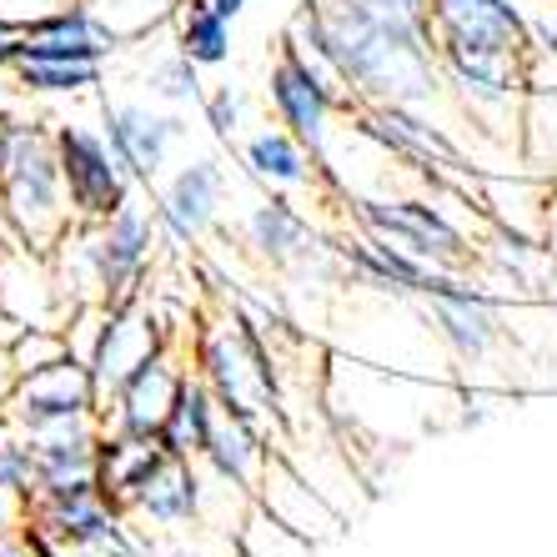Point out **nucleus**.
I'll return each mask as SVG.
<instances>
[{
    "mask_svg": "<svg viewBox=\"0 0 557 557\" xmlns=\"http://www.w3.org/2000/svg\"><path fill=\"white\" fill-rule=\"evenodd\" d=\"M0 407H5V428L21 437H46L61 428H81V422H101L96 382L76 357H65L46 372H26Z\"/></svg>",
    "mask_w": 557,
    "mask_h": 557,
    "instance_id": "423d86ee",
    "label": "nucleus"
},
{
    "mask_svg": "<svg viewBox=\"0 0 557 557\" xmlns=\"http://www.w3.org/2000/svg\"><path fill=\"white\" fill-rule=\"evenodd\" d=\"M422 307H428L437 337L447 342L457 362H482L487 351L503 342V311L487 292L462 282L457 272H432L422 286Z\"/></svg>",
    "mask_w": 557,
    "mask_h": 557,
    "instance_id": "6e6552de",
    "label": "nucleus"
},
{
    "mask_svg": "<svg viewBox=\"0 0 557 557\" xmlns=\"http://www.w3.org/2000/svg\"><path fill=\"white\" fill-rule=\"evenodd\" d=\"M0 311H11L21 326H65L71 322V292L46 251H30L26 242L0 247Z\"/></svg>",
    "mask_w": 557,
    "mask_h": 557,
    "instance_id": "f8f14e48",
    "label": "nucleus"
},
{
    "mask_svg": "<svg viewBox=\"0 0 557 557\" xmlns=\"http://www.w3.org/2000/svg\"><path fill=\"white\" fill-rule=\"evenodd\" d=\"M216 422H221V403H216V392H211V382L201 372H186L182 392H176V407H171L166 428H161L156 442H161L171 457L201 462L211 437H216Z\"/></svg>",
    "mask_w": 557,
    "mask_h": 557,
    "instance_id": "b1692460",
    "label": "nucleus"
},
{
    "mask_svg": "<svg viewBox=\"0 0 557 557\" xmlns=\"http://www.w3.org/2000/svg\"><path fill=\"white\" fill-rule=\"evenodd\" d=\"M55 156H61L65 196H71L76 221H106L136 201V176L121 166L106 131L65 121V126H55Z\"/></svg>",
    "mask_w": 557,
    "mask_h": 557,
    "instance_id": "39448f33",
    "label": "nucleus"
},
{
    "mask_svg": "<svg viewBox=\"0 0 557 557\" xmlns=\"http://www.w3.org/2000/svg\"><path fill=\"white\" fill-rule=\"evenodd\" d=\"M0 557H40V547H36V537H30V528L0 532Z\"/></svg>",
    "mask_w": 557,
    "mask_h": 557,
    "instance_id": "e433bc0d",
    "label": "nucleus"
},
{
    "mask_svg": "<svg viewBox=\"0 0 557 557\" xmlns=\"http://www.w3.org/2000/svg\"><path fill=\"white\" fill-rule=\"evenodd\" d=\"M26 522H30V503L0 487V532H15V528H26Z\"/></svg>",
    "mask_w": 557,
    "mask_h": 557,
    "instance_id": "f704fd0d",
    "label": "nucleus"
},
{
    "mask_svg": "<svg viewBox=\"0 0 557 557\" xmlns=\"http://www.w3.org/2000/svg\"><path fill=\"white\" fill-rule=\"evenodd\" d=\"M151 91L161 96V101H171V106H191V101H201V65H196L191 55L171 51L166 61H156V71H151Z\"/></svg>",
    "mask_w": 557,
    "mask_h": 557,
    "instance_id": "7c9ffc66",
    "label": "nucleus"
},
{
    "mask_svg": "<svg viewBox=\"0 0 557 557\" xmlns=\"http://www.w3.org/2000/svg\"><path fill=\"white\" fill-rule=\"evenodd\" d=\"M201 106H207V126H211V136L232 146L236 136H242V96H236L232 86H216L211 96H201Z\"/></svg>",
    "mask_w": 557,
    "mask_h": 557,
    "instance_id": "473e14b6",
    "label": "nucleus"
},
{
    "mask_svg": "<svg viewBox=\"0 0 557 557\" xmlns=\"http://www.w3.org/2000/svg\"><path fill=\"white\" fill-rule=\"evenodd\" d=\"M91 5L106 15V26L116 30L121 40H141L146 30L166 26L176 15V0H91Z\"/></svg>",
    "mask_w": 557,
    "mask_h": 557,
    "instance_id": "c85d7f7f",
    "label": "nucleus"
},
{
    "mask_svg": "<svg viewBox=\"0 0 557 557\" xmlns=\"http://www.w3.org/2000/svg\"><path fill=\"white\" fill-rule=\"evenodd\" d=\"M65 5H76V0H0V21H11V26L30 30L36 21H46V15L65 11Z\"/></svg>",
    "mask_w": 557,
    "mask_h": 557,
    "instance_id": "72a5a7b5",
    "label": "nucleus"
},
{
    "mask_svg": "<svg viewBox=\"0 0 557 557\" xmlns=\"http://www.w3.org/2000/svg\"><path fill=\"white\" fill-rule=\"evenodd\" d=\"M161 347H166V326H161V317L141 301V292L126 301H111L101 317V337H96L91 357H86V372H91V382H96L101 407L111 403L121 382H126L146 357H156Z\"/></svg>",
    "mask_w": 557,
    "mask_h": 557,
    "instance_id": "1a4fd4ad",
    "label": "nucleus"
},
{
    "mask_svg": "<svg viewBox=\"0 0 557 557\" xmlns=\"http://www.w3.org/2000/svg\"><path fill=\"white\" fill-rule=\"evenodd\" d=\"M211 5H216V11H221V15H226V21H236V15L247 11L251 0H211Z\"/></svg>",
    "mask_w": 557,
    "mask_h": 557,
    "instance_id": "58836bf2",
    "label": "nucleus"
},
{
    "mask_svg": "<svg viewBox=\"0 0 557 557\" xmlns=\"http://www.w3.org/2000/svg\"><path fill=\"white\" fill-rule=\"evenodd\" d=\"M247 247L257 251L261 261H272V267L286 272V267H297V261L317 247V232H311V221L301 216L292 201L267 196V201H257L247 216Z\"/></svg>",
    "mask_w": 557,
    "mask_h": 557,
    "instance_id": "393cba45",
    "label": "nucleus"
},
{
    "mask_svg": "<svg viewBox=\"0 0 557 557\" xmlns=\"http://www.w3.org/2000/svg\"><path fill=\"white\" fill-rule=\"evenodd\" d=\"M156 247V216H146L136 201L126 211L106 221H76L61 236V247L51 251L61 286L71 292V301H126L141 292L146 261Z\"/></svg>",
    "mask_w": 557,
    "mask_h": 557,
    "instance_id": "7ed1b4c3",
    "label": "nucleus"
},
{
    "mask_svg": "<svg viewBox=\"0 0 557 557\" xmlns=\"http://www.w3.org/2000/svg\"><path fill=\"white\" fill-rule=\"evenodd\" d=\"M267 457H272L267 422L242 417V412H221L216 437H211V447H207V457H201V462H207L211 472H221L226 482H236V487L257 493L261 472H267Z\"/></svg>",
    "mask_w": 557,
    "mask_h": 557,
    "instance_id": "5701e85b",
    "label": "nucleus"
},
{
    "mask_svg": "<svg viewBox=\"0 0 557 557\" xmlns=\"http://www.w3.org/2000/svg\"><path fill=\"white\" fill-rule=\"evenodd\" d=\"M342 257H347V276H357L362 286H376V292H387V297H422V286H428V276L437 272V267H428V261L407 257L403 247H392V242H382V236L362 232L357 242H342Z\"/></svg>",
    "mask_w": 557,
    "mask_h": 557,
    "instance_id": "aec40b11",
    "label": "nucleus"
},
{
    "mask_svg": "<svg viewBox=\"0 0 557 557\" xmlns=\"http://www.w3.org/2000/svg\"><path fill=\"white\" fill-rule=\"evenodd\" d=\"M15 86L30 96H81L101 91L106 65L96 61H15Z\"/></svg>",
    "mask_w": 557,
    "mask_h": 557,
    "instance_id": "bb28decb",
    "label": "nucleus"
},
{
    "mask_svg": "<svg viewBox=\"0 0 557 557\" xmlns=\"http://www.w3.org/2000/svg\"><path fill=\"white\" fill-rule=\"evenodd\" d=\"M257 507L272 512L286 532H297L307 547H326L347 532V518L301 478V467L282 447H272V457H267V472L257 482Z\"/></svg>",
    "mask_w": 557,
    "mask_h": 557,
    "instance_id": "9d476101",
    "label": "nucleus"
},
{
    "mask_svg": "<svg viewBox=\"0 0 557 557\" xmlns=\"http://www.w3.org/2000/svg\"><path fill=\"white\" fill-rule=\"evenodd\" d=\"M437 46L532 55V15L518 0H437Z\"/></svg>",
    "mask_w": 557,
    "mask_h": 557,
    "instance_id": "ddd939ff",
    "label": "nucleus"
},
{
    "mask_svg": "<svg viewBox=\"0 0 557 557\" xmlns=\"http://www.w3.org/2000/svg\"><path fill=\"white\" fill-rule=\"evenodd\" d=\"M267 96H272L276 126H286L307 146L311 156H326V141H332V121L342 116V101L326 91L322 81L311 76L301 55L282 40V55H276L272 76H267Z\"/></svg>",
    "mask_w": 557,
    "mask_h": 557,
    "instance_id": "9b49d317",
    "label": "nucleus"
},
{
    "mask_svg": "<svg viewBox=\"0 0 557 557\" xmlns=\"http://www.w3.org/2000/svg\"><path fill=\"white\" fill-rule=\"evenodd\" d=\"M532 51L557 65V26L547 21V15H532Z\"/></svg>",
    "mask_w": 557,
    "mask_h": 557,
    "instance_id": "c9c22d12",
    "label": "nucleus"
},
{
    "mask_svg": "<svg viewBox=\"0 0 557 557\" xmlns=\"http://www.w3.org/2000/svg\"><path fill=\"white\" fill-rule=\"evenodd\" d=\"M0 221L11 226L15 242L46 257L76 226L61 156H55V131H46L40 121L0 116Z\"/></svg>",
    "mask_w": 557,
    "mask_h": 557,
    "instance_id": "f03ea898",
    "label": "nucleus"
},
{
    "mask_svg": "<svg viewBox=\"0 0 557 557\" xmlns=\"http://www.w3.org/2000/svg\"><path fill=\"white\" fill-rule=\"evenodd\" d=\"M196 372L211 382L221 412H242L257 422L276 417V351L232 311V322H216L196 337Z\"/></svg>",
    "mask_w": 557,
    "mask_h": 557,
    "instance_id": "20e7f679",
    "label": "nucleus"
},
{
    "mask_svg": "<svg viewBox=\"0 0 557 557\" xmlns=\"http://www.w3.org/2000/svg\"><path fill=\"white\" fill-rule=\"evenodd\" d=\"M101 131L111 151L121 156V166L136 176V186H156L161 166H166V151L186 136V126L176 116H156L151 106H111L101 101Z\"/></svg>",
    "mask_w": 557,
    "mask_h": 557,
    "instance_id": "dca6fc26",
    "label": "nucleus"
},
{
    "mask_svg": "<svg viewBox=\"0 0 557 557\" xmlns=\"http://www.w3.org/2000/svg\"><path fill=\"white\" fill-rule=\"evenodd\" d=\"M286 36L317 46L362 106H417L422 111L447 86L437 61V26L417 21L403 0L307 5Z\"/></svg>",
    "mask_w": 557,
    "mask_h": 557,
    "instance_id": "f257e3e1",
    "label": "nucleus"
},
{
    "mask_svg": "<svg viewBox=\"0 0 557 557\" xmlns=\"http://www.w3.org/2000/svg\"><path fill=\"white\" fill-rule=\"evenodd\" d=\"M166 447L156 437H131V432H101V493L131 512V503L146 493V482L166 467Z\"/></svg>",
    "mask_w": 557,
    "mask_h": 557,
    "instance_id": "4be33fe9",
    "label": "nucleus"
},
{
    "mask_svg": "<svg viewBox=\"0 0 557 557\" xmlns=\"http://www.w3.org/2000/svg\"><path fill=\"white\" fill-rule=\"evenodd\" d=\"M126 46L116 30L106 26V15L96 11L91 0H76L65 11L46 15L26 30V46H21V61H96L106 65L111 51Z\"/></svg>",
    "mask_w": 557,
    "mask_h": 557,
    "instance_id": "f3484780",
    "label": "nucleus"
},
{
    "mask_svg": "<svg viewBox=\"0 0 557 557\" xmlns=\"http://www.w3.org/2000/svg\"><path fill=\"white\" fill-rule=\"evenodd\" d=\"M0 428H5V407H0Z\"/></svg>",
    "mask_w": 557,
    "mask_h": 557,
    "instance_id": "ea45409f",
    "label": "nucleus"
},
{
    "mask_svg": "<svg viewBox=\"0 0 557 557\" xmlns=\"http://www.w3.org/2000/svg\"><path fill=\"white\" fill-rule=\"evenodd\" d=\"M351 126L382 151L412 161V166H462V151L442 136V126L417 116V106H357Z\"/></svg>",
    "mask_w": 557,
    "mask_h": 557,
    "instance_id": "a211bd4d",
    "label": "nucleus"
},
{
    "mask_svg": "<svg viewBox=\"0 0 557 557\" xmlns=\"http://www.w3.org/2000/svg\"><path fill=\"white\" fill-rule=\"evenodd\" d=\"M0 487L15 497H36V447H30V437H21V432H0Z\"/></svg>",
    "mask_w": 557,
    "mask_h": 557,
    "instance_id": "2f4dec72",
    "label": "nucleus"
},
{
    "mask_svg": "<svg viewBox=\"0 0 557 557\" xmlns=\"http://www.w3.org/2000/svg\"><path fill=\"white\" fill-rule=\"evenodd\" d=\"M15 382H21V372H15V362H11V347H0V403L11 397Z\"/></svg>",
    "mask_w": 557,
    "mask_h": 557,
    "instance_id": "4c0bfd02",
    "label": "nucleus"
},
{
    "mask_svg": "<svg viewBox=\"0 0 557 557\" xmlns=\"http://www.w3.org/2000/svg\"><path fill=\"white\" fill-rule=\"evenodd\" d=\"M131 522H141L146 532H166V537H186L201 522V462L191 457H166V467L146 482V493L131 503Z\"/></svg>",
    "mask_w": 557,
    "mask_h": 557,
    "instance_id": "6ab92c4d",
    "label": "nucleus"
},
{
    "mask_svg": "<svg viewBox=\"0 0 557 557\" xmlns=\"http://www.w3.org/2000/svg\"><path fill=\"white\" fill-rule=\"evenodd\" d=\"M171 26H176V51L191 55L201 71L207 65H226L232 61V21L211 5V0H176V15H171Z\"/></svg>",
    "mask_w": 557,
    "mask_h": 557,
    "instance_id": "a878e982",
    "label": "nucleus"
},
{
    "mask_svg": "<svg viewBox=\"0 0 557 557\" xmlns=\"http://www.w3.org/2000/svg\"><path fill=\"white\" fill-rule=\"evenodd\" d=\"M186 382V367L176 362L171 342L156 357H146L136 372L116 387V397L101 407L106 432H131V437H161L171 407H176V392Z\"/></svg>",
    "mask_w": 557,
    "mask_h": 557,
    "instance_id": "4468645a",
    "label": "nucleus"
},
{
    "mask_svg": "<svg viewBox=\"0 0 557 557\" xmlns=\"http://www.w3.org/2000/svg\"><path fill=\"white\" fill-rule=\"evenodd\" d=\"M311 547L301 543L297 532H286L282 522L272 518V512H261V507H251L247 528L236 532V557H307Z\"/></svg>",
    "mask_w": 557,
    "mask_h": 557,
    "instance_id": "cd10ccee",
    "label": "nucleus"
},
{
    "mask_svg": "<svg viewBox=\"0 0 557 557\" xmlns=\"http://www.w3.org/2000/svg\"><path fill=\"white\" fill-rule=\"evenodd\" d=\"M357 207V221H362V232L382 236L392 247H403L407 257L428 261L437 272H462L472 247H467V236L457 232L453 221L442 216V207L432 201H351Z\"/></svg>",
    "mask_w": 557,
    "mask_h": 557,
    "instance_id": "0eeeda50",
    "label": "nucleus"
},
{
    "mask_svg": "<svg viewBox=\"0 0 557 557\" xmlns=\"http://www.w3.org/2000/svg\"><path fill=\"white\" fill-rule=\"evenodd\" d=\"M71 357V342H65V326H26L21 337L11 342V362L15 372H46V367L65 362Z\"/></svg>",
    "mask_w": 557,
    "mask_h": 557,
    "instance_id": "c756f323",
    "label": "nucleus"
},
{
    "mask_svg": "<svg viewBox=\"0 0 557 557\" xmlns=\"http://www.w3.org/2000/svg\"><path fill=\"white\" fill-rule=\"evenodd\" d=\"M242 166H247L251 182L267 186L272 196L307 191V186L317 182L311 151L286 126H261L257 136H247V146H242Z\"/></svg>",
    "mask_w": 557,
    "mask_h": 557,
    "instance_id": "412c9836",
    "label": "nucleus"
},
{
    "mask_svg": "<svg viewBox=\"0 0 557 557\" xmlns=\"http://www.w3.org/2000/svg\"><path fill=\"white\" fill-rule=\"evenodd\" d=\"M221 196H226V171H221V161L196 156V161H186V166L171 176L166 191L156 196L151 216L176 247H196L201 232L216 221Z\"/></svg>",
    "mask_w": 557,
    "mask_h": 557,
    "instance_id": "2eb2a0df",
    "label": "nucleus"
}]
</instances>
